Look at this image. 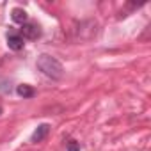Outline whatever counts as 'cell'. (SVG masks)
<instances>
[{
	"label": "cell",
	"instance_id": "obj_3",
	"mask_svg": "<svg viewBox=\"0 0 151 151\" xmlns=\"http://www.w3.org/2000/svg\"><path fill=\"white\" fill-rule=\"evenodd\" d=\"M23 41H25V39L20 36V32H9V34H7V46H9L11 50H14V52L23 50V46H25Z\"/></svg>",
	"mask_w": 151,
	"mask_h": 151
},
{
	"label": "cell",
	"instance_id": "obj_6",
	"mask_svg": "<svg viewBox=\"0 0 151 151\" xmlns=\"http://www.w3.org/2000/svg\"><path fill=\"white\" fill-rule=\"evenodd\" d=\"M16 93H18V96L23 98V100H27V98H34V96H36L34 87H30L29 84H20V86L16 87Z\"/></svg>",
	"mask_w": 151,
	"mask_h": 151
},
{
	"label": "cell",
	"instance_id": "obj_7",
	"mask_svg": "<svg viewBox=\"0 0 151 151\" xmlns=\"http://www.w3.org/2000/svg\"><path fill=\"white\" fill-rule=\"evenodd\" d=\"M66 149H68V151H80V142H77V140H69V142L66 144Z\"/></svg>",
	"mask_w": 151,
	"mask_h": 151
},
{
	"label": "cell",
	"instance_id": "obj_5",
	"mask_svg": "<svg viewBox=\"0 0 151 151\" xmlns=\"http://www.w3.org/2000/svg\"><path fill=\"white\" fill-rule=\"evenodd\" d=\"M11 18H13L14 23H20V25H25V23L29 22V14H27V11L22 9V7H14V9L11 11Z\"/></svg>",
	"mask_w": 151,
	"mask_h": 151
},
{
	"label": "cell",
	"instance_id": "obj_4",
	"mask_svg": "<svg viewBox=\"0 0 151 151\" xmlns=\"http://www.w3.org/2000/svg\"><path fill=\"white\" fill-rule=\"evenodd\" d=\"M48 133H50V124H46V123H43V124H39V126H37V128L34 130V133L30 135V142H34V144H37V142H41V140H45Z\"/></svg>",
	"mask_w": 151,
	"mask_h": 151
},
{
	"label": "cell",
	"instance_id": "obj_8",
	"mask_svg": "<svg viewBox=\"0 0 151 151\" xmlns=\"http://www.w3.org/2000/svg\"><path fill=\"white\" fill-rule=\"evenodd\" d=\"M0 91H4V93L11 91V87H7V82H6V80H2V82H0Z\"/></svg>",
	"mask_w": 151,
	"mask_h": 151
},
{
	"label": "cell",
	"instance_id": "obj_9",
	"mask_svg": "<svg viewBox=\"0 0 151 151\" xmlns=\"http://www.w3.org/2000/svg\"><path fill=\"white\" fill-rule=\"evenodd\" d=\"M0 116H2V107H0Z\"/></svg>",
	"mask_w": 151,
	"mask_h": 151
},
{
	"label": "cell",
	"instance_id": "obj_1",
	"mask_svg": "<svg viewBox=\"0 0 151 151\" xmlns=\"http://www.w3.org/2000/svg\"><path fill=\"white\" fill-rule=\"evenodd\" d=\"M37 69L45 75V77H48L52 80H60L62 75H64V68H62L60 60L48 55V53H41L37 57Z\"/></svg>",
	"mask_w": 151,
	"mask_h": 151
},
{
	"label": "cell",
	"instance_id": "obj_2",
	"mask_svg": "<svg viewBox=\"0 0 151 151\" xmlns=\"http://www.w3.org/2000/svg\"><path fill=\"white\" fill-rule=\"evenodd\" d=\"M20 36H22L23 39H30V41L39 39V37H41V27H39L37 23H30V22H27L25 25H22V29H20Z\"/></svg>",
	"mask_w": 151,
	"mask_h": 151
}]
</instances>
